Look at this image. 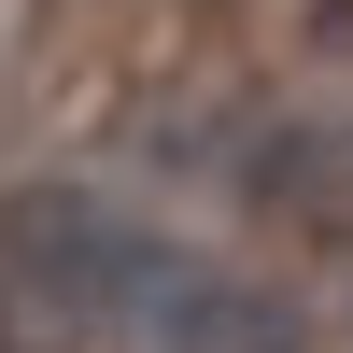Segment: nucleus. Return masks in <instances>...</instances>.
Listing matches in <instances>:
<instances>
[{
  "mask_svg": "<svg viewBox=\"0 0 353 353\" xmlns=\"http://www.w3.org/2000/svg\"><path fill=\"white\" fill-rule=\"evenodd\" d=\"M0 353H14V325H0Z\"/></svg>",
  "mask_w": 353,
  "mask_h": 353,
  "instance_id": "3",
  "label": "nucleus"
},
{
  "mask_svg": "<svg viewBox=\"0 0 353 353\" xmlns=\"http://www.w3.org/2000/svg\"><path fill=\"white\" fill-rule=\"evenodd\" d=\"M0 269H14L28 297L85 311V325H141L156 283H170V241L128 198H99V184H28L14 212H0Z\"/></svg>",
  "mask_w": 353,
  "mask_h": 353,
  "instance_id": "1",
  "label": "nucleus"
},
{
  "mask_svg": "<svg viewBox=\"0 0 353 353\" xmlns=\"http://www.w3.org/2000/svg\"><path fill=\"white\" fill-rule=\"evenodd\" d=\"M141 339H156V353H311L297 297H269V283H241V269H184V254H170Z\"/></svg>",
  "mask_w": 353,
  "mask_h": 353,
  "instance_id": "2",
  "label": "nucleus"
}]
</instances>
